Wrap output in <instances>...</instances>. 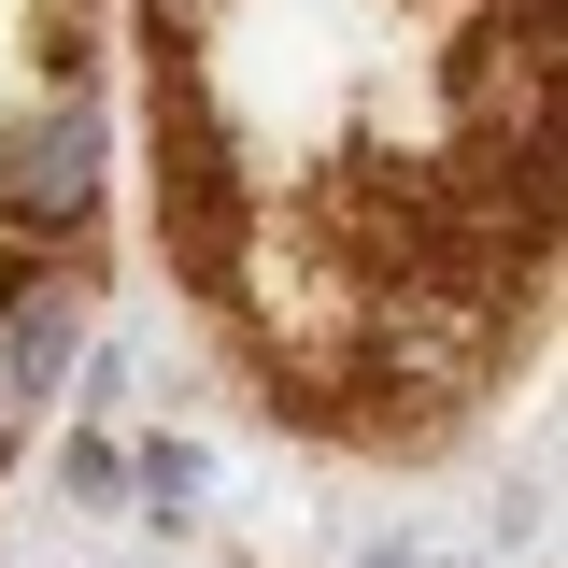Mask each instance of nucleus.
<instances>
[{
	"label": "nucleus",
	"mask_w": 568,
	"mask_h": 568,
	"mask_svg": "<svg viewBox=\"0 0 568 568\" xmlns=\"http://www.w3.org/2000/svg\"><path fill=\"white\" fill-rule=\"evenodd\" d=\"M71 497H100V511H114V497H129V455H114V440H71Z\"/></svg>",
	"instance_id": "5"
},
{
	"label": "nucleus",
	"mask_w": 568,
	"mask_h": 568,
	"mask_svg": "<svg viewBox=\"0 0 568 568\" xmlns=\"http://www.w3.org/2000/svg\"><path fill=\"white\" fill-rule=\"evenodd\" d=\"M85 213H100V100H85V71H58L0 129V227L14 242H71Z\"/></svg>",
	"instance_id": "2"
},
{
	"label": "nucleus",
	"mask_w": 568,
	"mask_h": 568,
	"mask_svg": "<svg viewBox=\"0 0 568 568\" xmlns=\"http://www.w3.org/2000/svg\"><path fill=\"white\" fill-rule=\"evenodd\" d=\"M156 242H171L185 284L242 271V142L213 114V85L185 71V43L156 58Z\"/></svg>",
	"instance_id": "1"
},
{
	"label": "nucleus",
	"mask_w": 568,
	"mask_h": 568,
	"mask_svg": "<svg viewBox=\"0 0 568 568\" xmlns=\"http://www.w3.org/2000/svg\"><path fill=\"white\" fill-rule=\"evenodd\" d=\"M129 497L156 511V526H185V511L213 497V455H200V440H142V455H129Z\"/></svg>",
	"instance_id": "4"
},
{
	"label": "nucleus",
	"mask_w": 568,
	"mask_h": 568,
	"mask_svg": "<svg viewBox=\"0 0 568 568\" xmlns=\"http://www.w3.org/2000/svg\"><path fill=\"white\" fill-rule=\"evenodd\" d=\"M369 568H426V555H369Z\"/></svg>",
	"instance_id": "7"
},
{
	"label": "nucleus",
	"mask_w": 568,
	"mask_h": 568,
	"mask_svg": "<svg viewBox=\"0 0 568 568\" xmlns=\"http://www.w3.org/2000/svg\"><path fill=\"white\" fill-rule=\"evenodd\" d=\"M142 14H156V43H200L213 29V0H142Z\"/></svg>",
	"instance_id": "6"
},
{
	"label": "nucleus",
	"mask_w": 568,
	"mask_h": 568,
	"mask_svg": "<svg viewBox=\"0 0 568 568\" xmlns=\"http://www.w3.org/2000/svg\"><path fill=\"white\" fill-rule=\"evenodd\" d=\"M71 355H85V313H71V284H58V256H29V271L0 284V455H14L29 426L58 413Z\"/></svg>",
	"instance_id": "3"
}]
</instances>
